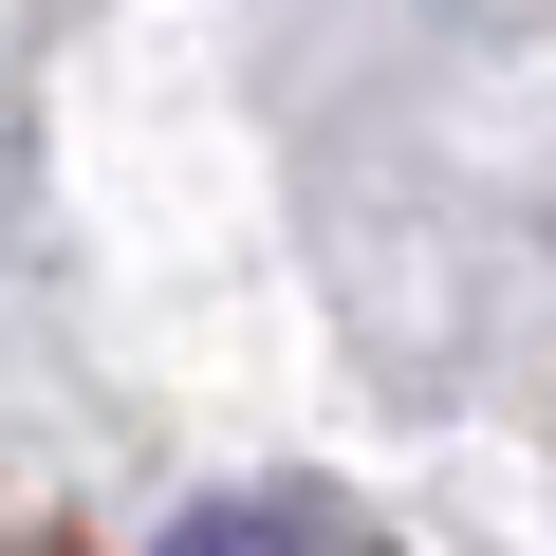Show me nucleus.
Returning <instances> with one entry per match:
<instances>
[{
  "label": "nucleus",
  "mask_w": 556,
  "mask_h": 556,
  "mask_svg": "<svg viewBox=\"0 0 556 556\" xmlns=\"http://www.w3.org/2000/svg\"><path fill=\"white\" fill-rule=\"evenodd\" d=\"M167 556H371V519L316 501V482H241V501H186Z\"/></svg>",
  "instance_id": "f257e3e1"
}]
</instances>
